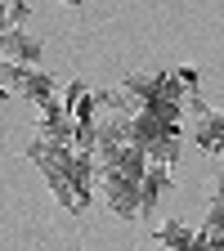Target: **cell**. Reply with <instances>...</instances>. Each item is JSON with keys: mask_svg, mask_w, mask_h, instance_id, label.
Segmentation results:
<instances>
[{"mask_svg": "<svg viewBox=\"0 0 224 251\" xmlns=\"http://www.w3.org/2000/svg\"><path fill=\"white\" fill-rule=\"evenodd\" d=\"M130 139L148 152V162H162V166H175V157H179V121H166V117H157L148 108H139L130 117Z\"/></svg>", "mask_w": 224, "mask_h": 251, "instance_id": "6da1fadb", "label": "cell"}, {"mask_svg": "<svg viewBox=\"0 0 224 251\" xmlns=\"http://www.w3.org/2000/svg\"><path fill=\"white\" fill-rule=\"evenodd\" d=\"M0 85H5L9 94H23V99H31V103H45V99H54V76L50 72H41V68H18V63H0Z\"/></svg>", "mask_w": 224, "mask_h": 251, "instance_id": "7a4b0ae2", "label": "cell"}, {"mask_svg": "<svg viewBox=\"0 0 224 251\" xmlns=\"http://www.w3.org/2000/svg\"><path fill=\"white\" fill-rule=\"evenodd\" d=\"M36 139L58 144V148H76V117L68 112L63 99H45L41 103V130H36Z\"/></svg>", "mask_w": 224, "mask_h": 251, "instance_id": "3957f363", "label": "cell"}, {"mask_svg": "<svg viewBox=\"0 0 224 251\" xmlns=\"http://www.w3.org/2000/svg\"><path fill=\"white\" fill-rule=\"evenodd\" d=\"M45 58V41L31 36L27 27H14V31H0V63H18V68H36Z\"/></svg>", "mask_w": 224, "mask_h": 251, "instance_id": "277c9868", "label": "cell"}, {"mask_svg": "<svg viewBox=\"0 0 224 251\" xmlns=\"http://www.w3.org/2000/svg\"><path fill=\"white\" fill-rule=\"evenodd\" d=\"M193 144L211 157H224V112H202L193 121Z\"/></svg>", "mask_w": 224, "mask_h": 251, "instance_id": "5b68a950", "label": "cell"}, {"mask_svg": "<svg viewBox=\"0 0 224 251\" xmlns=\"http://www.w3.org/2000/svg\"><path fill=\"white\" fill-rule=\"evenodd\" d=\"M152 242L157 247H171V251H193L198 247V229L184 225V220H162V225L152 229Z\"/></svg>", "mask_w": 224, "mask_h": 251, "instance_id": "8992f818", "label": "cell"}, {"mask_svg": "<svg viewBox=\"0 0 224 251\" xmlns=\"http://www.w3.org/2000/svg\"><path fill=\"white\" fill-rule=\"evenodd\" d=\"M166 193H171V166L148 162V171H144V215H152L157 206H162Z\"/></svg>", "mask_w": 224, "mask_h": 251, "instance_id": "52a82bcc", "label": "cell"}, {"mask_svg": "<svg viewBox=\"0 0 224 251\" xmlns=\"http://www.w3.org/2000/svg\"><path fill=\"white\" fill-rule=\"evenodd\" d=\"M58 5H85V0H58Z\"/></svg>", "mask_w": 224, "mask_h": 251, "instance_id": "ba28073f", "label": "cell"}, {"mask_svg": "<svg viewBox=\"0 0 224 251\" xmlns=\"http://www.w3.org/2000/svg\"><path fill=\"white\" fill-rule=\"evenodd\" d=\"M0 99H9V90H5V85H0Z\"/></svg>", "mask_w": 224, "mask_h": 251, "instance_id": "9c48e42d", "label": "cell"}]
</instances>
